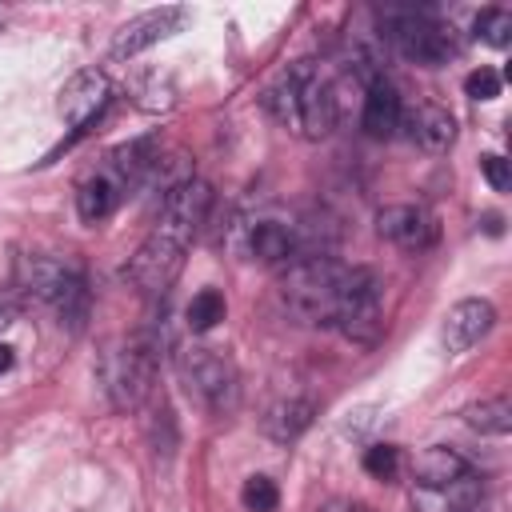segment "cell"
<instances>
[{
    "label": "cell",
    "instance_id": "obj_23",
    "mask_svg": "<svg viewBox=\"0 0 512 512\" xmlns=\"http://www.w3.org/2000/svg\"><path fill=\"white\" fill-rule=\"evenodd\" d=\"M476 36L492 48H504L512 40V12L508 8H484L476 16Z\"/></svg>",
    "mask_w": 512,
    "mask_h": 512
},
{
    "label": "cell",
    "instance_id": "obj_17",
    "mask_svg": "<svg viewBox=\"0 0 512 512\" xmlns=\"http://www.w3.org/2000/svg\"><path fill=\"white\" fill-rule=\"evenodd\" d=\"M484 496L480 476H460L448 488H412V512H476Z\"/></svg>",
    "mask_w": 512,
    "mask_h": 512
},
{
    "label": "cell",
    "instance_id": "obj_21",
    "mask_svg": "<svg viewBox=\"0 0 512 512\" xmlns=\"http://www.w3.org/2000/svg\"><path fill=\"white\" fill-rule=\"evenodd\" d=\"M220 320H224V296H220L216 288L196 292L192 304H188V328H192V332H208V328H216Z\"/></svg>",
    "mask_w": 512,
    "mask_h": 512
},
{
    "label": "cell",
    "instance_id": "obj_19",
    "mask_svg": "<svg viewBox=\"0 0 512 512\" xmlns=\"http://www.w3.org/2000/svg\"><path fill=\"white\" fill-rule=\"evenodd\" d=\"M468 460L456 452V448H444V444H432L416 456L412 464V476H416V488H448L456 484L460 476H468Z\"/></svg>",
    "mask_w": 512,
    "mask_h": 512
},
{
    "label": "cell",
    "instance_id": "obj_27",
    "mask_svg": "<svg viewBox=\"0 0 512 512\" xmlns=\"http://www.w3.org/2000/svg\"><path fill=\"white\" fill-rule=\"evenodd\" d=\"M480 172H484V180H488L496 192H508L512 172H508V160H504V156H484V160H480Z\"/></svg>",
    "mask_w": 512,
    "mask_h": 512
},
{
    "label": "cell",
    "instance_id": "obj_25",
    "mask_svg": "<svg viewBox=\"0 0 512 512\" xmlns=\"http://www.w3.org/2000/svg\"><path fill=\"white\" fill-rule=\"evenodd\" d=\"M364 472H368L372 480H396V476H400V448H392V444H372V448L364 452Z\"/></svg>",
    "mask_w": 512,
    "mask_h": 512
},
{
    "label": "cell",
    "instance_id": "obj_9",
    "mask_svg": "<svg viewBox=\"0 0 512 512\" xmlns=\"http://www.w3.org/2000/svg\"><path fill=\"white\" fill-rule=\"evenodd\" d=\"M184 20H188V8H176V4H172V8H152V12L136 16V20H128V24L116 32V40H112V60L136 56V52H144V48L168 40L172 32L184 28Z\"/></svg>",
    "mask_w": 512,
    "mask_h": 512
},
{
    "label": "cell",
    "instance_id": "obj_8",
    "mask_svg": "<svg viewBox=\"0 0 512 512\" xmlns=\"http://www.w3.org/2000/svg\"><path fill=\"white\" fill-rule=\"evenodd\" d=\"M108 100H112L108 76H104L100 68H84V72H76V76L64 84V92H60V116H64V124H68L72 132H84V128L108 108Z\"/></svg>",
    "mask_w": 512,
    "mask_h": 512
},
{
    "label": "cell",
    "instance_id": "obj_20",
    "mask_svg": "<svg viewBox=\"0 0 512 512\" xmlns=\"http://www.w3.org/2000/svg\"><path fill=\"white\" fill-rule=\"evenodd\" d=\"M464 420H468V428H476L484 436H508L512 432V400L508 396H488L480 404H468Z\"/></svg>",
    "mask_w": 512,
    "mask_h": 512
},
{
    "label": "cell",
    "instance_id": "obj_16",
    "mask_svg": "<svg viewBox=\"0 0 512 512\" xmlns=\"http://www.w3.org/2000/svg\"><path fill=\"white\" fill-rule=\"evenodd\" d=\"M312 416H316V400H308V396H284V400L268 404V412L260 416V428H264L268 440L292 444V440H300L308 432Z\"/></svg>",
    "mask_w": 512,
    "mask_h": 512
},
{
    "label": "cell",
    "instance_id": "obj_24",
    "mask_svg": "<svg viewBox=\"0 0 512 512\" xmlns=\"http://www.w3.org/2000/svg\"><path fill=\"white\" fill-rule=\"evenodd\" d=\"M240 504H244L248 512H276V504H280L276 480H268V476H248L244 488H240Z\"/></svg>",
    "mask_w": 512,
    "mask_h": 512
},
{
    "label": "cell",
    "instance_id": "obj_6",
    "mask_svg": "<svg viewBox=\"0 0 512 512\" xmlns=\"http://www.w3.org/2000/svg\"><path fill=\"white\" fill-rule=\"evenodd\" d=\"M380 28H384V40L412 64L420 68H440L456 56V40H452V28H444L436 16L428 12H416V8H392L380 16Z\"/></svg>",
    "mask_w": 512,
    "mask_h": 512
},
{
    "label": "cell",
    "instance_id": "obj_11",
    "mask_svg": "<svg viewBox=\"0 0 512 512\" xmlns=\"http://www.w3.org/2000/svg\"><path fill=\"white\" fill-rule=\"evenodd\" d=\"M492 324H496V308L488 300H480V296H468V300L448 308L440 340H444L448 352H468L472 344H480L492 332Z\"/></svg>",
    "mask_w": 512,
    "mask_h": 512
},
{
    "label": "cell",
    "instance_id": "obj_3",
    "mask_svg": "<svg viewBox=\"0 0 512 512\" xmlns=\"http://www.w3.org/2000/svg\"><path fill=\"white\" fill-rule=\"evenodd\" d=\"M348 264L332 260L328 252H304L296 256L280 276L284 308L304 324H332L340 288H344Z\"/></svg>",
    "mask_w": 512,
    "mask_h": 512
},
{
    "label": "cell",
    "instance_id": "obj_4",
    "mask_svg": "<svg viewBox=\"0 0 512 512\" xmlns=\"http://www.w3.org/2000/svg\"><path fill=\"white\" fill-rule=\"evenodd\" d=\"M156 360H160L156 336H132V340L108 348V356H104V364H100V380H104L108 400H112L120 412H132V408H140V404L152 396Z\"/></svg>",
    "mask_w": 512,
    "mask_h": 512
},
{
    "label": "cell",
    "instance_id": "obj_22",
    "mask_svg": "<svg viewBox=\"0 0 512 512\" xmlns=\"http://www.w3.org/2000/svg\"><path fill=\"white\" fill-rule=\"evenodd\" d=\"M148 448H152L156 456H164V460L176 452V416H172L168 404H160V408L152 412V420H148Z\"/></svg>",
    "mask_w": 512,
    "mask_h": 512
},
{
    "label": "cell",
    "instance_id": "obj_10",
    "mask_svg": "<svg viewBox=\"0 0 512 512\" xmlns=\"http://www.w3.org/2000/svg\"><path fill=\"white\" fill-rule=\"evenodd\" d=\"M376 232L404 252H424L436 240V220L420 204H388L376 212Z\"/></svg>",
    "mask_w": 512,
    "mask_h": 512
},
{
    "label": "cell",
    "instance_id": "obj_2",
    "mask_svg": "<svg viewBox=\"0 0 512 512\" xmlns=\"http://www.w3.org/2000/svg\"><path fill=\"white\" fill-rule=\"evenodd\" d=\"M280 128L300 140H324L336 128V88L316 60H296L264 96Z\"/></svg>",
    "mask_w": 512,
    "mask_h": 512
},
{
    "label": "cell",
    "instance_id": "obj_18",
    "mask_svg": "<svg viewBox=\"0 0 512 512\" xmlns=\"http://www.w3.org/2000/svg\"><path fill=\"white\" fill-rule=\"evenodd\" d=\"M404 128L424 152H448L456 140V120L440 104H420L412 112L404 108Z\"/></svg>",
    "mask_w": 512,
    "mask_h": 512
},
{
    "label": "cell",
    "instance_id": "obj_15",
    "mask_svg": "<svg viewBox=\"0 0 512 512\" xmlns=\"http://www.w3.org/2000/svg\"><path fill=\"white\" fill-rule=\"evenodd\" d=\"M248 252H252L260 264L288 268L296 256H304V244H300V236L292 232V224L260 220V224H252V228H248Z\"/></svg>",
    "mask_w": 512,
    "mask_h": 512
},
{
    "label": "cell",
    "instance_id": "obj_5",
    "mask_svg": "<svg viewBox=\"0 0 512 512\" xmlns=\"http://www.w3.org/2000/svg\"><path fill=\"white\" fill-rule=\"evenodd\" d=\"M184 392L208 412V416H232L240 404V376L228 356L212 348H184L176 360Z\"/></svg>",
    "mask_w": 512,
    "mask_h": 512
},
{
    "label": "cell",
    "instance_id": "obj_12",
    "mask_svg": "<svg viewBox=\"0 0 512 512\" xmlns=\"http://www.w3.org/2000/svg\"><path fill=\"white\" fill-rule=\"evenodd\" d=\"M124 196H132V184H128L112 164H104L100 172H92V176L76 188V212H80L84 224H100V220H108V216L120 208Z\"/></svg>",
    "mask_w": 512,
    "mask_h": 512
},
{
    "label": "cell",
    "instance_id": "obj_7",
    "mask_svg": "<svg viewBox=\"0 0 512 512\" xmlns=\"http://www.w3.org/2000/svg\"><path fill=\"white\" fill-rule=\"evenodd\" d=\"M332 328L360 348H372L384 332V308H380V280L368 268H348L336 312H332Z\"/></svg>",
    "mask_w": 512,
    "mask_h": 512
},
{
    "label": "cell",
    "instance_id": "obj_13",
    "mask_svg": "<svg viewBox=\"0 0 512 512\" xmlns=\"http://www.w3.org/2000/svg\"><path fill=\"white\" fill-rule=\"evenodd\" d=\"M360 124H364V132L376 136V140H392V136L404 128V100H400V92H396L384 76H376V80L364 84V112H360Z\"/></svg>",
    "mask_w": 512,
    "mask_h": 512
},
{
    "label": "cell",
    "instance_id": "obj_26",
    "mask_svg": "<svg viewBox=\"0 0 512 512\" xmlns=\"http://www.w3.org/2000/svg\"><path fill=\"white\" fill-rule=\"evenodd\" d=\"M464 92H468L472 100H492V96H500V72H496V68H476V72H468Z\"/></svg>",
    "mask_w": 512,
    "mask_h": 512
},
{
    "label": "cell",
    "instance_id": "obj_1",
    "mask_svg": "<svg viewBox=\"0 0 512 512\" xmlns=\"http://www.w3.org/2000/svg\"><path fill=\"white\" fill-rule=\"evenodd\" d=\"M208 208H212V188L196 176H188L164 192L152 232L140 240V248L124 264V280L140 296H152V300L168 296V288L176 284V276L184 268V252L192 248L196 232L208 220Z\"/></svg>",
    "mask_w": 512,
    "mask_h": 512
},
{
    "label": "cell",
    "instance_id": "obj_14",
    "mask_svg": "<svg viewBox=\"0 0 512 512\" xmlns=\"http://www.w3.org/2000/svg\"><path fill=\"white\" fill-rule=\"evenodd\" d=\"M76 268H80V264L56 260V256H20V260H16V284H20L28 296L52 304V300L60 296V288L72 280Z\"/></svg>",
    "mask_w": 512,
    "mask_h": 512
},
{
    "label": "cell",
    "instance_id": "obj_28",
    "mask_svg": "<svg viewBox=\"0 0 512 512\" xmlns=\"http://www.w3.org/2000/svg\"><path fill=\"white\" fill-rule=\"evenodd\" d=\"M12 360H16V356H12V348H8V344H0V372H8V368H12Z\"/></svg>",
    "mask_w": 512,
    "mask_h": 512
}]
</instances>
